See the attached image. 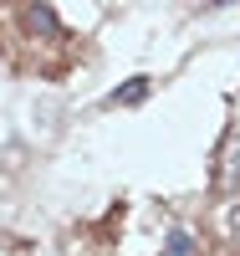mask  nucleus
Returning <instances> with one entry per match:
<instances>
[{"mask_svg":"<svg viewBox=\"0 0 240 256\" xmlns=\"http://www.w3.org/2000/svg\"><path fill=\"white\" fill-rule=\"evenodd\" d=\"M215 256H230V251H215Z\"/></svg>","mask_w":240,"mask_h":256,"instance_id":"5","label":"nucleus"},{"mask_svg":"<svg viewBox=\"0 0 240 256\" xmlns=\"http://www.w3.org/2000/svg\"><path fill=\"white\" fill-rule=\"evenodd\" d=\"M230 230H235V241H240V205L230 210Z\"/></svg>","mask_w":240,"mask_h":256,"instance_id":"4","label":"nucleus"},{"mask_svg":"<svg viewBox=\"0 0 240 256\" xmlns=\"http://www.w3.org/2000/svg\"><path fill=\"white\" fill-rule=\"evenodd\" d=\"M215 195H240V134H225L215 159Z\"/></svg>","mask_w":240,"mask_h":256,"instance_id":"1","label":"nucleus"},{"mask_svg":"<svg viewBox=\"0 0 240 256\" xmlns=\"http://www.w3.org/2000/svg\"><path fill=\"white\" fill-rule=\"evenodd\" d=\"M159 256H200V241L189 236V230H174V236L164 241V251Z\"/></svg>","mask_w":240,"mask_h":256,"instance_id":"3","label":"nucleus"},{"mask_svg":"<svg viewBox=\"0 0 240 256\" xmlns=\"http://www.w3.org/2000/svg\"><path fill=\"white\" fill-rule=\"evenodd\" d=\"M143 98H148V77H133V82H123L107 102H113V108H133V102H143Z\"/></svg>","mask_w":240,"mask_h":256,"instance_id":"2","label":"nucleus"}]
</instances>
